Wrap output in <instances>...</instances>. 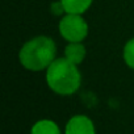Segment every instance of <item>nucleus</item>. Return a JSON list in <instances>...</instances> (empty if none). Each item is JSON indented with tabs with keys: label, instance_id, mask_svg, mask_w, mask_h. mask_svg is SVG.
Here are the masks:
<instances>
[{
	"label": "nucleus",
	"instance_id": "4",
	"mask_svg": "<svg viewBox=\"0 0 134 134\" xmlns=\"http://www.w3.org/2000/svg\"><path fill=\"white\" fill-rule=\"evenodd\" d=\"M66 134H96L92 121L86 116H75L66 125Z\"/></svg>",
	"mask_w": 134,
	"mask_h": 134
},
{
	"label": "nucleus",
	"instance_id": "3",
	"mask_svg": "<svg viewBox=\"0 0 134 134\" xmlns=\"http://www.w3.org/2000/svg\"><path fill=\"white\" fill-rule=\"evenodd\" d=\"M60 36L69 42H80L88 34V25L80 15H67L59 23Z\"/></svg>",
	"mask_w": 134,
	"mask_h": 134
},
{
	"label": "nucleus",
	"instance_id": "5",
	"mask_svg": "<svg viewBox=\"0 0 134 134\" xmlns=\"http://www.w3.org/2000/svg\"><path fill=\"white\" fill-rule=\"evenodd\" d=\"M64 54H66L67 60H70L74 64H79L86 57V47L79 42H71L66 47Z\"/></svg>",
	"mask_w": 134,
	"mask_h": 134
},
{
	"label": "nucleus",
	"instance_id": "9",
	"mask_svg": "<svg viewBox=\"0 0 134 134\" xmlns=\"http://www.w3.org/2000/svg\"><path fill=\"white\" fill-rule=\"evenodd\" d=\"M51 9H53V12H54L55 15H59V13L64 12V8H63V5H62L60 2H59V3H54V4L51 5Z\"/></svg>",
	"mask_w": 134,
	"mask_h": 134
},
{
	"label": "nucleus",
	"instance_id": "8",
	"mask_svg": "<svg viewBox=\"0 0 134 134\" xmlns=\"http://www.w3.org/2000/svg\"><path fill=\"white\" fill-rule=\"evenodd\" d=\"M124 59L126 64L134 69V38L130 40L124 47Z\"/></svg>",
	"mask_w": 134,
	"mask_h": 134
},
{
	"label": "nucleus",
	"instance_id": "7",
	"mask_svg": "<svg viewBox=\"0 0 134 134\" xmlns=\"http://www.w3.org/2000/svg\"><path fill=\"white\" fill-rule=\"evenodd\" d=\"M30 134H60L58 125L50 120H42L34 124Z\"/></svg>",
	"mask_w": 134,
	"mask_h": 134
},
{
	"label": "nucleus",
	"instance_id": "1",
	"mask_svg": "<svg viewBox=\"0 0 134 134\" xmlns=\"http://www.w3.org/2000/svg\"><path fill=\"white\" fill-rule=\"evenodd\" d=\"M49 87L59 95H72L80 86V74L76 64L66 58L55 59L46 72Z\"/></svg>",
	"mask_w": 134,
	"mask_h": 134
},
{
	"label": "nucleus",
	"instance_id": "2",
	"mask_svg": "<svg viewBox=\"0 0 134 134\" xmlns=\"http://www.w3.org/2000/svg\"><path fill=\"white\" fill-rule=\"evenodd\" d=\"M57 47L49 37H36L28 41L20 50V62L28 70L40 71L47 67L55 60Z\"/></svg>",
	"mask_w": 134,
	"mask_h": 134
},
{
	"label": "nucleus",
	"instance_id": "6",
	"mask_svg": "<svg viewBox=\"0 0 134 134\" xmlns=\"http://www.w3.org/2000/svg\"><path fill=\"white\" fill-rule=\"evenodd\" d=\"M60 3L64 12L70 15H80L90 8L92 0H60Z\"/></svg>",
	"mask_w": 134,
	"mask_h": 134
}]
</instances>
